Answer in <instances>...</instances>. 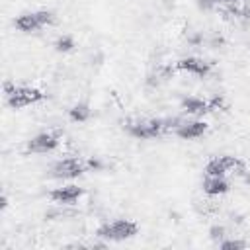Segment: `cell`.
I'll list each match as a JSON object with an SVG mask.
<instances>
[{
	"mask_svg": "<svg viewBox=\"0 0 250 250\" xmlns=\"http://www.w3.org/2000/svg\"><path fill=\"white\" fill-rule=\"evenodd\" d=\"M180 123H182L180 119H160V117L158 119H133L125 123V129L131 137L146 141V139H156L170 129L176 131Z\"/></svg>",
	"mask_w": 250,
	"mask_h": 250,
	"instance_id": "1",
	"label": "cell"
},
{
	"mask_svg": "<svg viewBox=\"0 0 250 250\" xmlns=\"http://www.w3.org/2000/svg\"><path fill=\"white\" fill-rule=\"evenodd\" d=\"M6 92V104L14 109H21L27 105H33L45 98V94L39 88L31 86H16V84H4Z\"/></svg>",
	"mask_w": 250,
	"mask_h": 250,
	"instance_id": "2",
	"label": "cell"
},
{
	"mask_svg": "<svg viewBox=\"0 0 250 250\" xmlns=\"http://www.w3.org/2000/svg\"><path fill=\"white\" fill-rule=\"evenodd\" d=\"M137 232H139V225L135 221H131V219H117V221H111V223H104L96 230V234L100 238L115 240V242L133 238Z\"/></svg>",
	"mask_w": 250,
	"mask_h": 250,
	"instance_id": "3",
	"label": "cell"
},
{
	"mask_svg": "<svg viewBox=\"0 0 250 250\" xmlns=\"http://www.w3.org/2000/svg\"><path fill=\"white\" fill-rule=\"evenodd\" d=\"M55 21V14L49 10H37V12H25L20 14L14 20V25L21 33H33L37 29H43Z\"/></svg>",
	"mask_w": 250,
	"mask_h": 250,
	"instance_id": "4",
	"label": "cell"
},
{
	"mask_svg": "<svg viewBox=\"0 0 250 250\" xmlns=\"http://www.w3.org/2000/svg\"><path fill=\"white\" fill-rule=\"evenodd\" d=\"M246 166L242 160H238L236 156H215L205 164V174L207 176H227V174H244Z\"/></svg>",
	"mask_w": 250,
	"mask_h": 250,
	"instance_id": "5",
	"label": "cell"
},
{
	"mask_svg": "<svg viewBox=\"0 0 250 250\" xmlns=\"http://www.w3.org/2000/svg\"><path fill=\"white\" fill-rule=\"evenodd\" d=\"M88 170V164L82 160V158H74V156H68V158H61L53 164L51 168V176L53 178H76L80 174H84Z\"/></svg>",
	"mask_w": 250,
	"mask_h": 250,
	"instance_id": "6",
	"label": "cell"
},
{
	"mask_svg": "<svg viewBox=\"0 0 250 250\" xmlns=\"http://www.w3.org/2000/svg\"><path fill=\"white\" fill-rule=\"evenodd\" d=\"M61 143V133L57 131H45V133H39L35 135L29 143H27V152H33V154H45V152H51L59 146Z\"/></svg>",
	"mask_w": 250,
	"mask_h": 250,
	"instance_id": "7",
	"label": "cell"
},
{
	"mask_svg": "<svg viewBox=\"0 0 250 250\" xmlns=\"http://www.w3.org/2000/svg\"><path fill=\"white\" fill-rule=\"evenodd\" d=\"M176 70H182V72H188V74H193V76H207L211 66L209 62H205L203 59H197V57H184L176 62Z\"/></svg>",
	"mask_w": 250,
	"mask_h": 250,
	"instance_id": "8",
	"label": "cell"
},
{
	"mask_svg": "<svg viewBox=\"0 0 250 250\" xmlns=\"http://www.w3.org/2000/svg\"><path fill=\"white\" fill-rule=\"evenodd\" d=\"M207 131V123L201 121V119H193V121H182L178 127H176V135L184 141H193V139H199L201 135H205Z\"/></svg>",
	"mask_w": 250,
	"mask_h": 250,
	"instance_id": "9",
	"label": "cell"
},
{
	"mask_svg": "<svg viewBox=\"0 0 250 250\" xmlns=\"http://www.w3.org/2000/svg\"><path fill=\"white\" fill-rule=\"evenodd\" d=\"M80 197H82V188H78V186H62V188H57L51 191V199L61 205H70V203L78 201Z\"/></svg>",
	"mask_w": 250,
	"mask_h": 250,
	"instance_id": "10",
	"label": "cell"
},
{
	"mask_svg": "<svg viewBox=\"0 0 250 250\" xmlns=\"http://www.w3.org/2000/svg\"><path fill=\"white\" fill-rule=\"evenodd\" d=\"M201 188L207 195H223L229 191V182L225 180V176H207L205 174Z\"/></svg>",
	"mask_w": 250,
	"mask_h": 250,
	"instance_id": "11",
	"label": "cell"
},
{
	"mask_svg": "<svg viewBox=\"0 0 250 250\" xmlns=\"http://www.w3.org/2000/svg\"><path fill=\"white\" fill-rule=\"evenodd\" d=\"M68 115H70V119H72V121L84 123V121L90 117V105H88V104H76V105H72V107H70Z\"/></svg>",
	"mask_w": 250,
	"mask_h": 250,
	"instance_id": "12",
	"label": "cell"
},
{
	"mask_svg": "<svg viewBox=\"0 0 250 250\" xmlns=\"http://www.w3.org/2000/svg\"><path fill=\"white\" fill-rule=\"evenodd\" d=\"M72 47H74V39L68 37V35H62V37H59V39L55 41V49H57V51L66 53V51H70Z\"/></svg>",
	"mask_w": 250,
	"mask_h": 250,
	"instance_id": "13",
	"label": "cell"
},
{
	"mask_svg": "<svg viewBox=\"0 0 250 250\" xmlns=\"http://www.w3.org/2000/svg\"><path fill=\"white\" fill-rule=\"evenodd\" d=\"M230 0H197V6L203 10H217L221 6H227Z\"/></svg>",
	"mask_w": 250,
	"mask_h": 250,
	"instance_id": "14",
	"label": "cell"
},
{
	"mask_svg": "<svg viewBox=\"0 0 250 250\" xmlns=\"http://www.w3.org/2000/svg\"><path fill=\"white\" fill-rule=\"evenodd\" d=\"M219 246L225 250H232V248H244L246 242H242V240H219Z\"/></svg>",
	"mask_w": 250,
	"mask_h": 250,
	"instance_id": "15",
	"label": "cell"
},
{
	"mask_svg": "<svg viewBox=\"0 0 250 250\" xmlns=\"http://www.w3.org/2000/svg\"><path fill=\"white\" fill-rule=\"evenodd\" d=\"M211 236H213L215 240H217V238L221 240V238L225 236V229H223V227H213V229H211Z\"/></svg>",
	"mask_w": 250,
	"mask_h": 250,
	"instance_id": "16",
	"label": "cell"
},
{
	"mask_svg": "<svg viewBox=\"0 0 250 250\" xmlns=\"http://www.w3.org/2000/svg\"><path fill=\"white\" fill-rule=\"evenodd\" d=\"M240 2H244V0H240Z\"/></svg>",
	"mask_w": 250,
	"mask_h": 250,
	"instance_id": "17",
	"label": "cell"
}]
</instances>
